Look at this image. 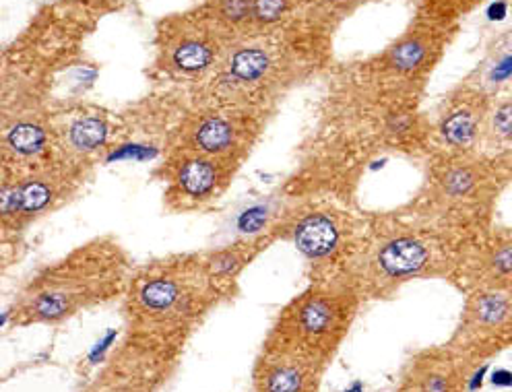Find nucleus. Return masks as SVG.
Masks as SVG:
<instances>
[{"instance_id":"1","label":"nucleus","mask_w":512,"mask_h":392,"mask_svg":"<svg viewBox=\"0 0 512 392\" xmlns=\"http://www.w3.org/2000/svg\"><path fill=\"white\" fill-rule=\"evenodd\" d=\"M329 36L302 19L238 38L215 67L184 89V106L273 116L279 102L323 62Z\"/></svg>"},{"instance_id":"2","label":"nucleus","mask_w":512,"mask_h":392,"mask_svg":"<svg viewBox=\"0 0 512 392\" xmlns=\"http://www.w3.org/2000/svg\"><path fill=\"white\" fill-rule=\"evenodd\" d=\"M135 260L116 236L93 238L31 275L7 310L13 326H56L122 300Z\"/></svg>"},{"instance_id":"3","label":"nucleus","mask_w":512,"mask_h":392,"mask_svg":"<svg viewBox=\"0 0 512 392\" xmlns=\"http://www.w3.org/2000/svg\"><path fill=\"white\" fill-rule=\"evenodd\" d=\"M207 271L203 252H178L135 267L124 293L128 331L186 341L203 320L234 298Z\"/></svg>"},{"instance_id":"4","label":"nucleus","mask_w":512,"mask_h":392,"mask_svg":"<svg viewBox=\"0 0 512 392\" xmlns=\"http://www.w3.org/2000/svg\"><path fill=\"white\" fill-rule=\"evenodd\" d=\"M461 248L403 213L384 215L364 225L362 240L339 277L362 300H387L413 281H453Z\"/></svg>"},{"instance_id":"5","label":"nucleus","mask_w":512,"mask_h":392,"mask_svg":"<svg viewBox=\"0 0 512 392\" xmlns=\"http://www.w3.org/2000/svg\"><path fill=\"white\" fill-rule=\"evenodd\" d=\"M510 182L512 155H432L424 186L403 215L463 246L488 232Z\"/></svg>"},{"instance_id":"6","label":"nucleus","mask_w":512,"mask_h":392,"mask_svg":"<svg viewBox=\"0 0 512 392\" xmlns=\"http://www.w3.org/2000/svg\"><path fill=\"white\" fill-rule=\"evenodd\" d=\"M362 302L360 293L343 277L316 279L281 308L263 347L298 353L331 368Z\"/></svg>"},{"instance_id":"7","label":"nucleus","mask_w":512,"mask_h":392,"mask_svg":"<svg viewBox=\"0 0 512 392\" xmlns=\"http://www.w3.org/2000/svg\"><path fill=\"white\" fill-rule=\"evenodd\" d=\"M364 221L337 201L325 196H302L273 219L275 240L292 244L294 250L314 269L316 279L339 277L347 260L356 252Z\"/></svg>"},{"instance_id":"8","label":"nucleus","mask_w":512,"mask_h":392,"mask_svg":"<svg viewBox=\"0 0 512 392\" xmlns=\"http://www.w3.org/2000/svg\"><path fill=\"white\" fill-rule=\"evenodd\" d=\"M93 172L56 157L23 172H3L0 225L5 242L19 238L46 215L73 203Z\"/></svg>"},{"instance_id":"9","label":"nucleus","mask_w":512,"mask_h":392,"mask_svg":"<svg viewBox=\"0 0 512 392\" xmlns=\"http://www.w3.org/2000/svg\"><path fill=\"white\" fill-rule=\"evenodd\" d=\"M236 42L230 31L201 5L164 17L155 27L153 69L172 83L201 81Z\"/></svg>"},{"instance_id":"10","label":"nucleus","mask_w":512,"mask_h":392,"mask_svg":"<svg viewBox=\"0 0 512 392\" xmlns=\"http://www.w3.org/2000/svg\"><path fill=\"white\" fill-rule=\"evenodd\" d=\"M184 106V102H182ZM267 114L228 110V108H190L184 106L176 124L166 135V149H188L240 168L261 143Z\"/></svg>"},{"instance_id":"11","label":"nucleus","mask_w":512,"mask_h":392,"mask_svg":"<svg viewBox=\"0 0 512 392\" xmlns=\"http://www.w3.org/2000/svg\"><path fill=\"white\" fill-rule=\"evenodd\" d=\"M184 343L128 331L83 392H159L176 372Z\"/></svg>"},{"instance_id":"12","label":"nucleus","mask_w":512,"mask_h":392,"mask_svg":"<svg viewBox=\"0 0 512 392\" xmlns=\"http://www.w3.org/2000/svg\"><path fill=\"white\" fill-rule=\"evenodd\" d=\"M240 168L188 149H166L157 168L164 205L172 213H195L217 203L230 190Z\"/></svg>"},{"instance_id":"13","label":"nucleus","mask_w":512,"mask_h":392,"mask_svg":"<svg viewBox=\"0 0 512 392\" xmlns=\"http://www.w3.org/2000/svg\"><path fill=\"white\" fill-rule=\"evenodd\" d=\"M475 370L512 347V291L473 289L446 343Z\"/></svg>"},{"instance_id":"14","label":"nucleus","mask_w":512,"mask_h":392,"mask_svg":"<svg viewBox=\"0 0 512 392\" xmlns=\"http://www.w3.org/2000/svg\"><path fill=\"white\" fill-rule=\"evenodd\" d=\"M52 128V157L89 170L100 166L122 135L106 110L89 104H56Z\"/></svg>"},{"instance_id":"15","label":"nucleus","mask_w":512,"mask_h":392,"mask_svg":"<svg viewBox=\"0 0 512 392\" xmlns=\"http://www.w3.org/2000/svg\"><path fill=\"white\" fill-rule=\"evenodd\" d=\"M490 93L479 85H459L448 93L430 120V153L461 155L482 151Z\"/></svg>"},{"instance_id":"16","label":"nucleus","mask_w":512,"mask_h":392,"mask_svg":"<svg viewBox=\"0 0 512 392\" xmlns=\"http://www.w3.org/2000/svg\"><path fill=\"white\" fill-rule=\"evenodd\" d=\"M465 291H512V232H486L463 244L455 279Z\"/></svg>"},{"instance_id":"17","label":"nucleus","mask_w":512,"mask_h":392,"mask_svg":"<svg viewBox=\"0 0 512 392\" xmlns=\"http://www.w3.org/2000/svg\"><path fill=\"white\" fill-rule=\"evenodd\" d=\"M471 372L448 345L428 347L405 364L395 392H469Z\"/></svg>"},{"instance_id":"18","label":"nucleus","mask_w":512,"mask_h":392,"mask_svg":"<svg viewBox=\"0 0 512 392\" xmlns=\"http://www.w3.org/2000/svg\"><path fill=\"white\" fill-rule=\"evenodd\" d=\"M329 368L298 353L261 347L252 368L254 392H320Z\"/></svg>"},{"instance_id":"19","label":"nucleus","mask_w":512,"mask_h":392,"mask_svg":"<svg viewBox=\"0 0 512 392\" xmlns=\"http://www.w3.org/2000/svg\"><path fill=\"white\" fill-rule=\"evenodd\" d=\"M275 240V236L269 232L246 236L242 240H236L234 244L203 250V260L207 271L223 285H230L238 289V279L242 273L259 258Z\"/></svg>"},{"instance_id":"20","label":"nucleus","mask_w":512,"mask_h":392,"mask_svg":"<svg viewBox=\"0 0 512 392\" xmlns=\"http://www.w3.org/2000/svg\"><path fill=\"white\" fill-rule=\"evenodd\" d=\"M368 0H304L300 19L320 34H333V29L356 13Z\"/></svg>"},{"instance_id":"21","label":"nucleus","mask_w":512,"mask_h":392,"mask_svg":"<svg viewBox=\"0 0 512 392\" xmlns=\"http://www.w3.org/2000/svg\"><path fill=\"white\" fill-rule=\"evenodd\" d=\"M302 3L304 0H252L248 34L273 31L298 21L302 13Z\"/></svg>"},{"instance_id":"22","label":"nucleus","mask_w":512,"mask_h":392,"mask_svg":"<svg viewBox=\"0 0 512 392\" xmlns=\"http://www.w3.org/2000/svg\"><path fill=\"white\" fill-rule=\"evenodd\" d=\"M482 153L512 155V97L492 102L482 141Z\"/></svg>"},{"instance_id":"23","label":"nucleus","mask_w":512,"mask_h":392,"mask_svg":"<svg viewBox=\"0 0 512 392\" xmlns=\"http://www.w3.org/2000/svg\"><path fill=\"white\" fill-rule=\"evenodd\" d=\"M484 0H422L418 9V23L457 29L459 19L475 11Z\"/></svg>"}]
</instances>
